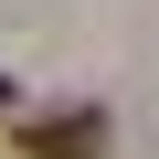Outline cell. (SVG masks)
Returning <instances> with one entry per match:
<instances>
[{"mask_svg":"<svg viewBox=\"0 0 159 159\" xmlns=\"http://www.w3.org/2000/svg\"><path fill=\"white\" fill-rule=\"evenodd\" d=\"M0 106H11V85H0Z\"/></svg>","mask_w":159,"mask_h":159,"instance_id":"obj_2","label":"cell"},{"mask_svg":"<svg viewBox=\"0 0 159 159\" xmlns=\"http://www.w3.org/2000/svg\"><path fill=\"white\" fill-rule=\"evenodd\" d=\"M21 159H106V106H64V117L21 127Z\"/></svg>","mask_w":159,"mask_h":159,"instance_id":"obj_1","label":"cell"}]
</instances>
